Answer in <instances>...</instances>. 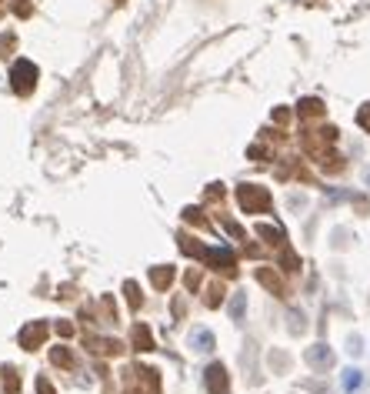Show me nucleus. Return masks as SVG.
<instances>
[{
	"mask_svg": "<svg viewBox=\"0 0 370 394\" xmlns=\"http://www.w3.org/2000/svg\"><path fill=\"white\" fill-rule=\"evenodd\" d=\"M207 261L210 267H217V271H234V254H230V247H210L207 251Z\"/></svg>",
	"mask_w": 370,
	"mask_h": 394,
	"instance_id": "obj_3",
	"label": "nucleus"
},
{
	"mask_svg": "<svg viewBox=\"0 0 370 394\" xmlns=\"http://www.w3.org/2000/svg\"><path fill=\"white\" fill-rule=\"evenodd\" d=\"M241 204H244V208H264V204H267V194L254 184L241 187Z\"/></svg>",
	"mask_w": 370,
	"mask_h": 394,
	"instance_id": "obj_4",
	"label": "nucleus"
},
{
	"mask_svg": "<svg viewBox=\"0 0 370 394\" xmlns=\"http://www.w3.org/2000/svg\"><path fill=\"white\" fill-rule=\"evenodd\" d=\"M367 187H370V171H367Z\"/></svg>",
	"mask_w": 370,
	"mask_h": 394,
	"instance_id": "obj_9",
	"label": "nucleus"
},
{
	"mask_svg": "<svg viewBox=\"0 0 370 394\" xmlns=\"http://www.w3.org/2000/svg\"><path fill=\"white\" fill-rule=\"evenodd\" d=\"M244 304H247V294L241 291V294L234 297V304H230V317H234V321H241V317H244Z\"/></svg>",
	"mask_w": 370,
	"mask_h": 394,
	"instance_id": "obj_8",
	"label": "nucleus"
},
{
	"mask_svg": "<svg viewBox=\"0 0 370 394\" xmlns=\"http://www.w3.org/2000/svg\"><path fill=\"white\" fill-rule=\"evenodd\" d=\"M190 347H194L197 354H210V351H214V334H210L207 328H194V331H190Z\"/></svg>",
	"mask_w": 370,
	"mask_h": 394,
	"instance_id": "obj_2",
	"label": "nucleus"
},
{
	"mask_svg": "<svg viewBox=\"0 0 370 394\" xmlns=\"http://www.w3.org/2000/svg\"><path fill=\"white\" fill-rule=\"evenodd\" d=\"M34 80H37V67H34L30 60H17V64H14V87H17L21 94H27V90L34 87Z\"/></svg>",
	"mask_w": 370,
	"mask_h": 394,
	"instance_id": "obj_1",
	"label": "nucleus"
},
{
	"mask_svg": "<svg viewBox=\"0 0 370 394\" xmlns=\"http://www.w3.org/2000/svg\"><path fill=\"white\" fill-rule=\"evenodd\" d=\"M207 374H210V388H214V391H217V388H223V384H227V378H223L227 371H223L221 365H214V368L207 371Z\"/></svg>",
	"mask_w": 370,
	"mask_h": 394,
	"instance_id": "obj_7",
	"label": "nucleus"
},
{
	"mask_svg": "<svg viewBox=\"0 0 370 394\" xmlns=\"http://www.w3.org/2000/svg\"><path fill=\"white\" fill-rule=\"evenodd\" d=\"M364 384V371H357V368H347L344 371V378H341V388H344L347 394H354L357 388Z\"/></svg>",
	"mask_w": 370,
	"mask_h": 394,
	"instance_id": "obj_5",
	"label": "nucleus"
},
{
	"mask_svg": "<svg viewBox=\"0 0 370 394\" xmlns=\"http://www.w3.org/2000/svg\"><path fill=\"white\" fill-rule=\"evenodd\" d=\"M307 361H310L314 368H323V365H330V351H327L323 344H314V347L307 351Z\"/></svg>",
	"mask_w": 370,
	"mask_h": 394,
	"instance_id": "obj_6",
	"label": "nucleus"
}]
</instances>
